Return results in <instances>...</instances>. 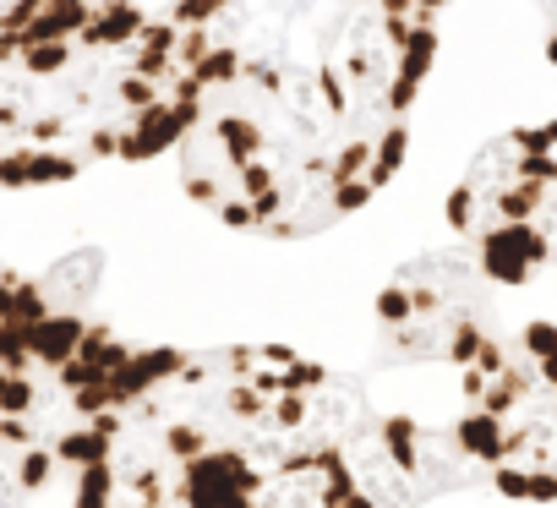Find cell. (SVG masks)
<instances>
[{
	"instance_id": "6da1fadb",
	"label": "cell",
	"mask_w": 557,
	"mask_h": 508,
	"mask_svg": "<svg viewBox=\"0 0 557 508\" xmlns=\"http://www.w3.org/2000/svg\"><path fill=\"white\" fill-rule=\"evenodd\" d=\"M197 55V115L175 148L181 186L213 219L296 240L361 213L405 164L410 115L329 72L213 45L170 7Z\"/></svg>"
},
{
	"instance_id": "7a4b0ae2",
	"label": "cell",
	"mask_w": 557,
	"mask_h": 508,
	"mask_svg": "<svg viewBox=\"0 0 557 508\" xmlns=\"http://www.w3.org/2000/svg\"><path fill=\"white\" fill-rule=\"evenodd\" d=\"M388 372L432 367L448 410L432 421L470 486L513 503H557V323L503 312V285L470 251H426L377 296Z\"/></svg>"
},
{
	"instance_id": "3957f363",
	"label": "cell",
	"mask_w": 557,
	"mask_h": 508,
	"mask_svg": "<svg viewBox=\"0 0 557 508\" xmlns=\"http://www.w3.org/2000/svg\"><path fill=\"white\" fill-rule=\"evenodd\" d=\"M72 508H268L257 470L197 388L191 350H164L159 372L104 421L72 475Z\"/></svg>"
},
{
	"instance_id": "277c9868",
	"label": "cell",
	"mask_w": 557,
	"mask_h": 508,
	"mask_svg": "<svg viewBox=\"0 0 557 508\" xmlns=\"http://www.w3.org/2000/svg\"><path fill=\"white\" fill-rule=\"evenodd\" d=\"M137 0H0V34L7 39H66L94 28L110 12H126Z\"/></svg>"
},
{
	"instance_id": "5b68a950",
	"label": "cell",
	"mask_w": 557,
	"mask_h": 508,
	"mask_svg": "<svg viewBox=\"0 0 557 508\" xmlns=\"http://www.w3.org/2000/svg\"><path fill=\"white\" fill-rule=\"evenodd\" d=\"M541 12V39H546V61L557 66V0H535Z\"/></svg>"
}]
</instances>
